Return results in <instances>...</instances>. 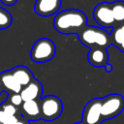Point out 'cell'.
<instances>
[{"label":"cell","mask_w":124,"mask_h":124,"mask_svg":"<svg viewBox=\"0 0 124 124\" xmlns=\"http://www.w3.org/2000/svg\"><path fill=\"white\" fill-rule=\"evenodd\" d=\"M5 6H13L16 3L17 0H0Z\"/></svg>","instance_id":"cell-19"},{"label":"cell","mask_w":124,"mask_h":124,"mask_svg":"<svg viewBox=\"0 0 124 124\" xmlns=\"http://www.w3.org/2000/svg\"><path fill=\"white\" fill-rule=\"evenodd\" d=\"M0 124H2V123H0Z\"/></svg>","instance_id":"cell-23"},{"label":"cell","mask_w":124,"mask_h":124,"mask_svg":"<svg viewBox=\"0 0 124 124\" xmlns=\"http://www.w3.org/2000/svg\"><path fill=\"white\" fill-rule=\"evenodd\" d=\"M41 108V119L44 121H53L57 119L63 111V103L55 95L42 97L39 101Z\"/></svg>","instance_id":"cell-5"},{"label":"cell","mask_w":124,"mask_h":124,"mask_svg":"<svg viewBox=\"0 0 124 124\" xmlns=\"http://www.w3.org/2000/svg\"><path fill=\"white\" fill-rule=\"evenodd\" d=\"M112 16L116 25L124 24V2L123 1H114L110 3Z\"/></svg>","instance_id":"cell-14"},{"label":"cell","mask_w":124,"mask_h":124,"mask_svg":"<svg viewBox=\"0 0 124 124\" xmlns=\"http://www.w3.org/2000/svg\"><path fill=\"white\" fill-rule=\"evenodd\" d=\"M10 72L12 73L14 78L16 79V81L21 85V87L26 86L35 78L32 72L26 66H23V65L14 67L13 69L10 70Z\"/></svg>","instance_id":"cell-11"},{"label":"cell","mask_w":124,"mask_h":124,"mask_svg":"<svg viewBox=\"0 0 124 124\" xmlns=\"http://www.w3.org/2000/svg\"><path fill=\"white\" fill-rule=\"evenodd\" d=\"M105 69H106V72H108V73H110V72L112 71V66H111V65L108 63V65L105 67Z\"/></svg>","instance_id":"cell-20"},{"label":"cell","mask_w":124,"mask_h":124,"mask_svg":"<svg viewBox=\"0 0 124 124\" xmlns=\"http://www.w3.org/2000/svg\"><path fill=\"white\" fill-rule=\"evenodd\" d=\"M0 79L3 85V88L6 89L7 91L12 93H20L22 87L21 85L16 81V79L14 78L12 73L9 71L2 72L0 74Z\"/></svg>","instance_id":"cell-12"},{"label":"cell","mask_w":124,"mask_h":124,"mask_svg":"<svg viewBox=\"0 0 124 124\" xmlns=\"http://www.w3.org/2000/svg\"><path fill=\"white\" fill-rule=\"evenodd\" d=\"M19 94L23 102L40 101L42 98V94H43V85L38 79L34 78L29 84L22 87Z\"/></svg>","instance_id":"cell-8"},{"label":"cell","mask_w":124,"mask_h":124,"mask_svg":"<svg viewBox=\"0 0 124 124\" xmlns=\"http://www.w3.org/2000/svg\"><path fill=\"white\" fill-rule=\"evenodd\" d=\"M78 36L79 42L89 48L93 46H100L107 49L111 46L110 34L107 31V29L102 27L87 25L80 31Z\"/></svg>","instance_id":"cell-3"},{"label":"cell","mask_w":124,"mask_h":124,"mask_svg":"<svg viewBox=\"0 0 124 124\" xmlns=\"http://www.w3.org/2000/svg\"><path fill=\"white\" fill-rule=\"evenodd\" d=\"M111 45L115 46L120 51L124 52V24L116 25L110 32Z\"/></svg>","instance_id":"cell-13"},{"label":"cell","mask_w":124,"mask_h":124,"mask_svg":"<svg viewBox=\"0 0 124 124\" xmlns=\"http://www.w3.org/2000/svg\"><path fill=\"white\" fill-rule=\"evenodd\" d=\"M13 22V17L11 14L4 8L0 7V30L7 29L11 26Z\"/></svg>","instance_id":"cell-15"},{"label":"cell","mask_w":124,"mask_h":124,"mask_svg":"<svg viewBox=\"0 0 124 124\" xmlns=\"http://www.w3.org/2000/svg\"><path fill=\"white\" fill-rule=\"evenodd\" d=\"M15 124H31V123H30L29 120H27L25 117H23V116L20 114L19 117H18V120H17Z\"/></svg>","instance_id":"cell-18"},{"label":"cell","mask_w":124,"mask_h":124,"mask_svg":"<svg viewBox=\"0 0 124 124\" xmlns=\"http://www.w3.org/2000/svg\"><path fill=\"white\" fill-rule=\"evenodd\" d=\"M75 124H85V123H83V122L80 121V122H78V123H75Z\"/></svg>","instance_id":"cell-22"},{"label":"cell","mask_w":124,"mask_h":124,"mask_svg":"<svg viewBox=\"0 0 124 124\" xmlns=\"http://www.w3.org/2000/svg\"><path fill=\"white\" fill-rule=\"evenodd\" d=\"M87 58L90 65L97 68H105L108 64V54L107 52V49L104 47L93 46L89 48Z\"/></svg>","instance_id":"cell-9"},{"label":"cell","mask_w":124,"mask_h":124,"mask_svg":"<svg viewBox=\"0 0 124 124\" xmlns=\"http://www.w3.org/2000/svg\"><path fill=\"white\" fill-rule=\"evenodd\" d=\"M124 109V97L113 93L103 98H94L87 102L82 110L81 122L102 124L104 121L118 116Z\"/></svg>","instance_id":"cell-1"},{"label":"cell","mask_w":124,"mask_h":124,"mask_svg":"<svg viewBox=\"0 0 124 124\" xmlns=\"http://www.w3.org/2000/svg\"><path fill=\"white\" fill-rule=\"evenodd\" d=\"M9 103L14 105L15 107H21L23 104V100L19 93H12L9 98Z\"/></svg>","instance_id":"cell-17"},{"label":"cell","mask_w":124,"mask_h":124,"mask_svg":"<svg viewBox=\"0 0 124 124\" xmlns=\"http://www.w3.org/2000/svg\"><path fill=\"white\" fill-rule=\"evenodd\" d=\"M93 17L95 21L104 29H112L116 26L112 16L111 6L108 2L99 3L93 10Z\"/></svg>","instance_id":"cell-6"},{"label":"cell","mask_w":124,"mask_h":124,"mask_svg":"<svg viewBox=\"0 0 124 124\" xmlns=\"http://www.w3.org/2000/svg\"><path fill=\"white\" fill-rule=\"evenodd\" d=\"M21 110V115L29 121H38L41 119V108L39 101L23 102Z\"/></svg>","instance_id":"cell-10"},{"label":"cell","mask_w":124,"mask_h":124,"mask_svg":"<svg viewBox=\"0 0 124 124\" xmlns=\"http://www.w3.org/2000/svg\"><path fill=\"white\" fill-rule=\"evenodd\" d=\"M2 92H4V88H3V85H2V82L0 79V95L2 94Z\"/></svg>","instance_id":"cell-21"},{"label":"cell","mask_w":124,"mask_h":124,"mask_svg":"<svg viewBox=\"0 0 124 124\" xmlns=\"http://www.w3.org/2000/svg\"><path fill=\"white\" fill-rule=\"evenodd\" d=\"M87 16L85 14L77 9H68L59 12L53 19V27L61 34H79L86 27Z\"/></svg>","instance_id":"cell-2"},{"label":"cell","mask_w":124,"mask_h":124,"mask_svg":"<svg viewBox=\"0 0 124 124\" xmlns=\"http://www.w3.org/2000/svg\"><path fill=\"white\" fill-rule=\"evenodd\" d=\"M62 0H36L34 12L44 17L57 15L61 7Z\"/></svg>","instance_id":"cell-7"},{"label":"cell","mask_w":124,"mask_h":124,"mask_svg":"<svg viewBox=\"0 0 124 124\" xmlns=\"http://www.w3.org/2000/svg\"><path fill=\"white\" fill-rule=\"evenodd\" d=\"M0 108L3 109V111L6 114H8L10 116H16L18 113L17 108L15 107L14 105H12L11 103H2L0 105Z\"/></svg>","instance_id":"cell-16"},{"label":"cell","mask_w":124,"mask_h":124,"mask_svg":"<svg viewBox=\"0 0 124 124\" xmlns=\"http://www.w3.org/2000/svg\"><path fill=\"white\" fill-rule=\"evenodd\" d=\"M56 53L55 44L48 38L37 40L30 51V57L35 63H46L50 61Z\"/></svg>","instance_id":"cell-4"}]
</instances>
